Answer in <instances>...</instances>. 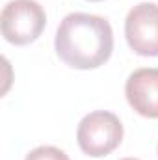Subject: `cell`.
<instances>
[{
    "mask_svg": "<svg viewBox=\"0 0 158 160\" xmlns=\"http://www.w3.org/2000/svg\"><path fill=\"white\" fill-rule=\"evenodd\" d=\"M80 149L89 157H106L116 151L123 140V125L116 114L97 110L84 116L77 130Z\"/></svg>",
    "mask_w": 158,
    "mask_h": 160,
    "instance_id": "2",
    "label": "cell"
},
{
    "mask_svg": "<svg viewBox=\"0 0 158 160\" xmlns=\"http://www.w3.org/2000/svg\"><path fill=\"white\" fill-rule=\"evenodd\" d=\"M128 47L140 56H158V4L141 2L125 19Z\"/></svg>",
    "mask_w": 158,
    "mask_h": 160,
    "instance_id": "4",
    "label": "cell"
},
{
    "mask_svg": "<svg viewBox=\"0 0 158 160\" xmlns=\"http://www.w3.org/2000/svg\"><path fill=\"white\" fill-rule=\"evenodd\" d=\"M56 54L73 69H95L106 63L114 50V32L104 17L69 13L56 32Z\"/></svg>",
    "mask_w": 158,
    "mask_h": 160,
    "instance_id": "1",
    "label": "cell"
},
{
    "mask_svg": "<svg viewBox=\"0 0 158 160\" xmlns=\"http://www.w3.org/2000/svg\"><path fill=\"white\" fill-rule=\"evenodd\" d=\"M24 160H69V157L54 145H41L32 149Z\"/></svg>",
    "mask_w": 158,
    "mask_h": 160,
    "instance_id": "6",
    "label": "cell"
},
{
    "mask_svg": "<svg viewBox=\"0 0 158 160\" xmlns=\"http://www.w3.org/2000/svg\"><path fill=\"white\" fill-rule=\"evenodd\" d=\"M128 104L143 118H158V67H141L128 75L125 84Z\"/></svg>",
    "mask_w": 158,
    "mask_h": 160,
    "instance_id": "5",
    "label": "cell"
},
{
    "mask_svg": "<svg viewBox=\"0 0 158 160\" xmlns=\"http://www.w3.org/2000/svg\"><path fill=\"white\" fill-rule=\"evenodd\" d=\"M91 2H99V0H91Z\"/></svg>",
    "mask_w": 158,
    "mask_h": 160,
    "instance_id": "8",
    "label": "cell"
},
{
    "mask_svg": "<svg viewBox=\"0 0 158 160\" xmlns=\"http://www.w3.org/2000/svg\"><path fill=\"white\" fill-rule=\"evenodd\" d=\"M121 160H138V158H121Z\"/></svg>",
    "mask_w": 158,
    "mask_h": 160,
    "instance_id": "7",
    "label": "cell"
},
{
    "mask_svg": "<svg viewBox=\"0 0 158 160\" xmlns=\"http://www.w3.org/2000/svg\"><path fill=\"white\" fill-rule=\"evenodd\" d=\"M47 24V13L36 0H11L0 15L2 36L13 45H28L41 36Z\"/></svg>",
    "mask_w": 158,
    "mask_h": 160,
    "instance_id": "3",
    "label": "cell"
}]
</instances>
